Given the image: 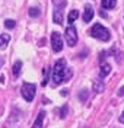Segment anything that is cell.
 Segmentation results:
<instances>
[{
    "label": "cell",
    "mask_w": 124,
    "mask_h": 128,
    "mask_svg": "<svg viewBox=\"0 0 124 128\" xmlns=\"http://www.w3.org/2000/svg\"><path fill=\"white\" fill-rule=\"evenodd\" d=\"M53 4H54V10H58V12H63L64 6L67 4L66 0H53Z\"/></svg>",
    "instance_id": "cell-8"
},
{
    "label": "cell",
    "mask_w": 124,
    "mask_h": 128,
    "mask_svg": "<svg viewBox=\"0 0 124 128\" xmlns=\"http://www.w3.org/2000/svg\"><path fill=\"white\" fill-rule=\"evenodd\" d=\"M64 38H66V42H67L69 47H74L76 45V42H77V34H76V29H74L72 25L66 28Z\"/></svg>",
    "instance_id": "cell-4"
},
{
    "label": "cell",
    "mask_w": 124,
    "mask_h": 128,
    "mask_svg": "<svg viewBox=\"0 0 124 128\" xmlns=\"http://www.w3.org/2000/svg\"><path fill=\"white\" fill-rule=\"evenodd\" d=\"M21 68H22V63H21V61H16V63L13 64V74H15L16 77L21 74Z\"/></svg>",
    "instance_id": "cell-14"
},
{
    "label": "cell",
    "mask_w": 124,
    "mask_h": 128,
    "mask_svg": "<svg viewBox=\"0 0 124 128\" xmlns=\"http://www.w3.org/2000/svg\"><path fill=\"white\" fill-rule=\"evenodd\" d=\"M3 64H5V58H3V57H0V68H2V66H3Z\"/></svg>",
    "instance_id": "cell-19"
},
{
    "label": "cell",
    "mask_w": 124,
    "mask_h": 128,
    "mask_svg": "<svg viewBox=\"0 0 124 128\" xmlns=\"http://www.w3.org/2000/svg\"><path fill=\"white\" fill-rule=\"evenodd\" d=\"M66 111H67V106H64V109L61 108V118H63V116H66V115H64V114H66Z\"/></svg>",
    "instance_id": "cell-17"
},
{
    "label": "cell",
    "mask_w": 124,
    "mask_h": 128,
    "mask_svg": "<svg viewBox=\"0 0 124 128\" xmlns=\"http://www.w3.org/2000/svg\"><path fill=\"white\" fill-rule=\"evenodd\" d=\"M92 18H93V9H92L91 4H86V8H85V12H83V20L88 24V22H91Z\"/></svg>",
    "instance_id": "cell-6"
},
{
    "label": "cell",
    "mask_w": 124,
    "mask_h": 128,
    "mask_svg": "<svg viewBox=\"0 0 124 128\" xmlns=\"http://www.w3.org/2000/svg\"><path fill=\"white\" fill-rule=\"evenodd\" d=\"M28 13H29L31 18H37V16H40V9H38V8H31Z\"/></svg>",
    "instance_id": "cell-15"
},
{
    "label": "cell",
    "mask_w": 124,
    "mask_h": 128,
    "mask_svg": "<svg viewBox=\"0 0 124 128\" xmlns=\"http://www.w3.org/2000/svg\"><path fill=\"white\" fill-rule=\"evenodd\" d=\"M118 95H120V96H124V88H121L120 90H118Z\"/></svg>",
    "instance_id": "cell-18"
},
{
    "label": "cell",
    "mask_w": 124,
    "mask_h": 128,
    "mask_svg": "<svg viewBox=\"0 0 124 128\" xmlns=\"http://www.w3.org/2000/svg\"><path fill=\"white\" fill-rule=\"evenodd\" d=\"M44 116H45V112L41 111L40 114H38V116H37L35 122H34L32 128H42V121H44Z\"/></svg>",
    "instance_id": "cell-7"
},
{
    "label": "cell",
    "mask_w": 124,
    "mask_h": 128,
    "mask_svg": "<svg viewBox=\"0 0 124 128\" xmlns=\"http://www.w3.org/2000/svg\"><path fill=\"white\" fill-rule=\"evenodd\" d=\"M53 20H54L57 25H61V24H63V12L54 10V13H53Z\"/></svg>",
    "instance_id": "cell-9"
},
{
    "label": "cell",
    "mask_w": 124,
    "mask_h": 128,
    "mask_svg": "<svg viewBox=\"0 0 124 128\" xmlns=\"http://www.w3.org/2000/svg\"><path fill=\"white\" fill-rule=\"evenodd\" d=\"M91 35L93 38H98V40H101V41H109V38H111L109 31H108L105 26H102L101 24H95L92 26Z\"/></svg>",
    "instance_id": "cell-2"
},
{
    "label": "cell",
    "mask_w": 124,
    "mask_h": 128,
    "mask_svg": "<svg viewBox=\"0 0 124 128\" xmlns=\"http://www.w3.org/2000/svg\"><path fill=\"white\" fill-rule=\"evenodd\" d=\"M35 90H37L35 84H32V83H24V86L21 89V93H22V96H24V99L26 102H32L34 98H35Z\"/></svg>",
    "instance_id": "cell-3"
},
{
    "label": "cell",
    "mask_w": 124,
    "mask_h": 128,
    "mask_svg": "<svg viewBox=\"0 0 124 128\" xmlns=\"http://www.w3.org/2000/svg\"><path fill=\"white\" fill-rule=\"evenodd\" d=\"M15 20H12V19H8V20H6V22H5V26H6V28H8V29H13V28H15Z\"/></svg>",
    "instance_id": "cell-16"
},
{
    "label": "cell",
    "mask_w": 124,
    "mask_h": 128,
    "mask_svg": "<svg viewBox=\"0 0 124 128\" xmlns=\"http://www.w3.org/2000/svg\"><path fill=\"white\" fill-rule=\"evenodd\" d=\"M9 41H10V36H9L8 34H3V35H0V50L6 48V45L9 44Z\"/></svg>",
    "instance_id": "cell-11"
},
{
    "label": "cell",
    "mask_w": 124,
    "mask_h": 128,
    "mask_svg": "<svg viewBox=\"0 0 124 128\" xmlns=\"http://www.w3.org/2000/svg\"><path fill=\"white\" fill-rule=\"evenodd\" d=\"M77 18H79V12H77V10H72V12L69 13V16H67V20H69V24H73Z\"/></svg>",
    "instance_id": "cell-13"
},
{
    "label": "cell",
    "mask_w": 124,
    "mask_h": 128,
    "mask_svg": "<svg viewBox=\"0 0 124 128\" xmlns=\"http://www.w3.org/2000/svg\"><path fill=\"white\" fill-rule=\"evenodd\" d=\"M104 9H114L117 4V0H101Z\"/></svg>",
    "instance_id": "cell-10"
},
{
    "label": "cell",
    "mask_w": 124,
    "mask_h": 128,
    "mask_svg": "<svg viewBox=\"0 0 124 128\" xmlns=\"http://www.w3.org/2000/svg\"><path fill=\"white\" fill-rule=\"evenodd\" d=\"M51 47L54 50V52H60L63 50V38L58 32H53L51 34Z\"/></svg>",
    "instance_id": "cell-5"
},
{
    "label": "cell",
    "mask_w": 124,
    "mask_h": 128,
    "mask_svg": "<svg viewBox=\"0 0 124 128\" xmlns=\"http://www.w3.org/2000/svg\"><path fill=\"white\" fill-rule=\"evenodd\" d=\"M51 77H53L54 84H60L61 82H67V80L72 77V70L66 67V60L64 58L57 60V63L54 64Z\"/></svg>",
    "instance_id": "cell-1"
},
{
    "label": "cell",
    "mask_w": 124,
    "mask_h": 128,
    "mask_svg": "<svg viewBox=\"0 0 124 128\" xmlns=\"http://www.w3.org/2000/svg\"><path fill=\"white\" fill-rule=\"evenodd\" d=\"M120 122H121V124H124V112L121 114V116H120Z\"/></svg>",
    "instance_id": "cell-20"
},
{
    "label": "cell",
    "mask_w": 124,
    "mask_h": 128,
    "mask_svg": "<svg viewBox=\"0 0 124 128\" xmlns=\"http://www.w3.org/2000/svg\"><path fill=\"white\" fill-rule=\"evenodd\" d=\"M111 73V66L107 63H104L102 66H101V77H105V76H108Z\"/></svg>",
    "instance_id": "cell-12"
}]
</instances>
